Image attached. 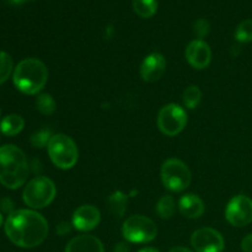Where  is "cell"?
<instances>
[{
  "mask_svg": "<svg viewBox=\"0 0 252 252\" xmlns=\"http://www.w3.org/2000/svg\"><path fill=\"white\" fill-rule=\"evenodd\" d=\"M5 234L14 245L32 249L41 245L48 235V223L43 216L30 209H17L5 221Z\"/></svg>",
  "mask_w": 252,
  "mask_h": 252,
  "instance_id": "6da1fadb",
  "label": "cell"
},
{
  "mask_svg": "<svg viewBox=\"0 0 252 252\" xmlns=\"http://www.w3.org/2000/svg\"><path fill=\"white\" fill-rule=\"evenodd\" d=\"M29 162L24 152L15 145L0 147V184L10 189H17L26 182Z\"/></svg>",
  "mask_w": 252,
  "mask_h": 252,
  "instance_id": "7a4b0ae2",
  "label": "cell"
},
{
  "mask_svg": "<svg viewBox=\"0 0 252 252\" xmlns=\"http://www.w3.org/2000/svg\"><path fill=\"white\" fill-rule=\"evenodd\" d=\"M14 84L26 95H36L48 80V69L37 58H26L20 62L14 70Z\"/></svg>",
  "mask_w": 252,
  "mask_h": 252,
  "instance_id": "3957f363",
  "label": "cell"
},
{
  "mask_svg": "<svg viewBox=\"0 0 252 252\" xmlns=\"http://www.w3.org/2000/svg\"><path fill=\"white\" fill-rule=\"evenodd\" d=\"M47 149L52 162L59 169L69 170L75 166L78 161V147L75 142L65 134H54L49 140Z\"/></svg>",
  "mask_w": 252,
  "mask_h": 252,
  "instance_id": "277c9868",
  "label": "cell"
},
{
  "mask_svg": "<svg viewBox=\"0 0 252 252\" xmlns=\"http://www.w3.org/2000/svg\"><path fill=\"white\" fill-rule=\"evenodd\" d=\"M57 189L51 179L37 176L26 185L22 193L24 202L32 209H41L49 206L56 197Z\"/></svg>",
  "mask_w": 252,
  "mask_h": 252,
  "instance_id": "5b68a950",
  "label": "cell"
},
{
  "mask_svg": "<svg viewBox=\"0 0 252 252\" xmlns=\"http://www.w3.org/2000/svg\"><path fill=\"white\" fill-rule=\"evenodd\" d=\"M123 238L129 243L147 244L158 235V228L152 219L144 216H132L123 223Z\"/></svg>",
  "mask_w": 252,
  "mask_h": 252,
  "instance_id": "8992f818",
  "label": "cell"
},
{
  "mask_svg": "<svg viewBox=\"0 0 252 252\" xmlns=\"http://www.w3.org/2000/svg\"><path fill=\"white\" fill-rule=\"evenodd\" d=\"M191 171L184 161L167 159L161 166V180L164 186L172 192L185 191L191 184Z\"/></svg>",
  "mask_w": 252,
  "mask_h": 252,
  "instance_id": "52a82bcc",
  "label": "cell"
},
{
  "mask_svg": "<svg viewBox=\"0 0 252 252\" xmlns=\"http://www.w3.org/2000/svg\"><path fill=\"white\" fill-rule=\"evenodd\" d=\"M187 123V113L176 103H169L158 115V127L165 135L174 137L181 133Z\"/></svg>",
  "mask_w": 252,
  "mask_h": 252,
  "instance_id": "ba28073f",
  "label": "cell"
},
{
  "mask_svg": "<svg viewBox=\"0 0 252 252\" xmlns=\"http://www.w3.org/2000/svg\"><path fill=\"white\" fill-rule=\"evenodd\" d=\"M225 218L236 228L249 225L252 221V199L244 194L234 197L226 206Z\"/></svg>",
  "mask_w": 252,
  "mask_h": 252,
  "instance_id": "9c48e42d",
  "label": "cell"
},
{
  "mask_svg": "<svg viewBox=\"0 0 252 252\" xmlns=\"http://www.w3.org/2000/svg\"><path fill=\"white\" fill-rule=\"evenodd\" d=\"M191 244L196 252H223L224 238L212 228H201L191 236Z\"/></svg>",
  "mask_w": 252,
  "mask_h": 252,
  "instance_id": "30bf717a",
  "label": "cell"
},
{
  "mask_svg": "<svg viewBox=\"0 0 252 252\" xmlns=\"http://www.w3.org/2000/svg\"><path fill=\"white\" fill-rule=\"evenodd\" d=\"M100 211L95 206L91 204H84L80 206L73 214L74 228L80 231H90L95 229L100 223Z\"/></svg>",
  "mask_w": 252,
  "mask_h": 252,
  "instance_id": "8fae6325",
  "label": "cell"
},
{
  "mask_svg": "<svg viewBox=\"0 0 252 252\" xmlns=\"http://www.w3.org/2000/svg\"><path fill=\"white\" fill-rule=\"evenodd\" d=\"M186 59L189 65L196 69H204L212 61L211 47L202 39H194L187 46Z\"/></svg>",
  "mask_w": 252,
  "mask_h": 252,
  "instance_id": "7c38bea8",
  "label": "cell"
},
{
  "mask_svg": "<svg viewBox=\"0 0 252 252\" xmlns=\"http://www.w3.org/2000/svg\"><path fill=\"white\" fill-rule=\"evenodd\" d=\"M166 69V61L164 56L160 53H152L145 57L140 65V75L147 83H155L159 80L165 73Z\"/></svg>",
  "mask_w": 252,
  "mask_h": 252,
  "instance_id": "4fadbf2b",
  "label": "cell"
},
{
  "mask_svg": "<svg viewBox=\"0 0 252 252\" xmlns=\"http://www.w3.org/2000/svg\"><path fill=\"white\" fill-rule=\"evenodd\" d=\"M65 252H105V249L96 236L79 235L69 241Z\"/></svg>",
  "mask_w": 252,
  "mask_h": 252,
  "instance_id": "5bb4252c",
  "label": "cell"
},
{
  "mask_svg": "<svg viewBox=\"0 0 252 252\" xmlns=\"http://www.w3.org/2000/svg\"><path fill=\"white\" fill-rule=\"evenodd\" d=\"M179 209L186 218L196 219L204 213V203L197 194L187 193L180 199Z\"/></svg>",
  "mask_w": 252,
  "mask_h": 252,
  "instance_id": "9a60e30c",
  "label": "cell"
},
{
  "mask_svg": "<svg viewBox=\"0 0 252 252\" xmlns=\"http://www.w3.org/2000/svg\"><path fill=\"white\" fill-rule=\"evenodd\" d=\"M25 127V121L19 115H9L2 118L0 122V130L7 137H14L19 134Z\"/></svg>",
  "mask_w": 252,
  "mask_h": 252,
  "instance_id": "2e32d148",
  "label": "cell"
},
{
  "mask_svg": "<svg viewBox=\"0 0 252 252\" xmlns=\"http://www.w3.org/2000/svg\"><path fill=\"white\" fill-rule=\"evenodd\" d=\"M108 208H110L111 213L115 217H121L125 216L126 211H127V204H128V197L126 196L123 192L116 191L108 197L107 199Z\"/></svg>",
  "mask_w": 252,
  "mask_h": 252,
  "instance_id": "e0dca14e",
  "label": "cell"
},
{
  "mask_svg": "<svg viewBox=\"0 0 252 252\" xmlns=\"http://www.w3.org/2000/svg\"><path fill=\"white\" fill-rule=\"evenodd\" d=\"M133 9L138 16L149 19L158 10V0H132Z\"/></svg>",
  "mask_w": 252,
  "mask_h": 252,
  "instance_id": "ac0fdd59",
  "label": "cell"
},
{
  "mask_svg": "<svg viewBox=\"0 0 252 252\" xmlns=\"http://www.w3.org/2000/svg\"><path fill=\"white\" fill-rule=\"evenodd\" d=\"M36 106L37 110L42 113V115L51 116L56 112L57 110V103L56 100L52 97V95L49 94H41L38 95L36 100Z\"/></svg>",
  "mask_w": 252,
  "mask_h": 252,
  "instance_id": "d6986e66",
  "label": "cell"
},
{
  "mask_svg": "<svg viewBox=\"0 0 252 252\" xmlns=\"http://www.w3.org/2000/svg\"><path fill=\"white\" fill-rule=\"evenodd\" d=\"M157 212L160 218L169 219L175 213V201L171 196H162L157 204Z\"/></svg>",
  "mask_w": 252,
  "mask_h": 252,
  "instance_id": "ffe728a7",
  "label": "cell"
},
{
  "mask_svg": "<svg viewBox=\"0 0 252 252\" xmlns=\"http://www.w3.org/2000/svg\"><path fill=\"white\" fill-rule=\"evenodd\" d=\"M202 100V93L198 86L191 85L185 90L184 93V103L187 108L193 110L198 107L199 102Z\"/></svg>",
  "mask_w": 252,
  "mask_h": 252,
  "instance_id": "44dd1931",
  "label": "cell"
},
{
  "mask_svg": "<svg viewBox=\"0 0 252 252\" xmlns=\"http://www.w3.org/2000/svg\"><path fill=\"white\" fill-rule=\"evenodd\" d=\"M12 68H14V62H12L11 56L6 52H0V84L10 78Z\"/></svg>",
  "mask_w": 252,
  "mask_h": 252,
  "instance_id": "7402d4cb",
  "label": "cell"
},
{
  "mask_svg": "<svg viewBox=\"0 0 252 252\" xmlns=\"http://www.w3.org/2000/svg\"><path fill=\"white\" fill-rule=\"evenodd\" d=\"M235 38L243 43L252 41V19L244 20L243 22L239 24L235 31Z\"/></svg>",
  "mask_w": 252,
  "mask_h": 252,
  "instance_id": "603a6c76",
  "label": "cell"
},
{
  "mask_svg": "<svg viewBox=\"0 0 252 252\" xmlns=\"http://www.w3.org/2000/svg\"><path fill=\"white\" fill-rule=\"evenodd\" d=\"M53 137L52 135V132L49 129H41L37 133H34L31 137V144L33 145L34 148H43L47 147L51 140V138Z\"/></svg>",
  "mask_w": 252,
  "mask_h": 252,
  "instance_id": "cb8c5ba5",
  "label": "cell"
},
{
  "mask_svg": "<svg viewBox=\"0 0 252 252\" xmlns=\"http://www.w3.org/2000/svg\"><path fill=\"white\" fill-rule=\"evenodd\" d=\"M193 30L196 36L199 39H202L209 33V31H211V25H209V22L206 19H199L194 22Z\"/></svg>",
  "mask_w": 252,
  "mask_h": 252,
  "instance_id": "d4e9b609",
  "label": "cell"
},
{
  "mask_svg": "<svg viewBox=\"0 0 252 252\" xmlns=\"http://www.w3.org/2000/svg\"><path fill=\"white\" fill-rule=\"evenodd\" d=\"M0 208L5 212V213L11 214L14 212V203L10 198H4L0 201Z\"/></svg>",
  "mask_w": 252,
  "mask_h": 252,
  "instance_id": "484cf974",
  "label": "cell"
},
{
  "mask_svg": "<svg viewBox=\"0 0 252 252\" xmlns=\"http://www.w3.org/2000/svg\"><path fill=\"white\" fill-rule=\"evenodd\" d=\"M70 230H71V225L68 223V221H61V223L57 225V233L62 236L70 233Z\"/></svg>",
  "mask_w": 252,
  "mask_h": 252,
  "instance_id": "4316f807",
  "label": "cell"
},
{
  "mask_svg": "<svg viewBox=\"0 0 252 252\" xmlns=\"http://www.w3.org/2000/svg\"><path fill=\"white\" fill-rule=\"evenodd\" d=\"M241 249H243L244 252H252V234H249L248 236L243 239Z\"/></svg>",
  "mask_w": 252,
  "mask_h": 252,
  "instance_id": "83f0119b",
  "label": "cell"
},
{
  "mask_svg": "<svg viewBox=\"0 0 252 252\" xmlns=\"http://www.w3.org/2000/svg\"><path fill=\"white\" fill-rule=\"evenodd\" d=\"M129 246L126 243H118L113 249V252H129Z\"/></svg>",
  "mask_w": 252,
  "mask_h": 252,
  "instance_id": "f1b7e54d",
  "label": "cell"
},
{
  "mask_svg": "<svg viewBox=\"0 0 252 252\" xmlns=\"http://www.w3.org/2000/svg\"><path fill=\"white\" fill-rule=\"evenodd\" d=\"M169 252H193L187 248H182V246H176V248H172Z\"/></svg>",
  "mask_w": 252,
  "mask_h": 252,
  "instance_id": "f546056e",
  "label": "cell"
},
{
  "mask_svg": "<svg viewBox=\"0 0 252 252\" xmlns=\"http://www.w3.org/2000/svg\"><path fill=\"white\" fill-rule=\"evenodd\" d=\"M6 1L11 5H21L24 4V2L30 1V0H6Z\"/></svg>",
  "mask_w": 252,
  "mask_h": 252,
  "instance_id": "4dcf8cb0",
  "label": "cell"
},
{
  "mask_svg": "<svg viewBox=\"0 0 252 252\" xmlns=\"http://www.w3.org/2000/svg\"><path fill=\"white\" fill-rule=\"evenodd\" d=\"M138 252H160L159 250H157V249H153V248H145V249H142L140 251Z\"/></svg>",
  "mask_w": 252,
  "mask_h": 252,
  "instance_id": "1f68e13d",
  "label": "cell"
},
{
  "mask_svg": "<svg viewBox=\"0 0 252 252\" xmlns=\"http://www.w3.org/2000/svg\"><path fill=\"white\" fill-rule=\"evenodd\" d=\"M2 225V216H1V213H0V226Z\"/></svg>",
  "mask_w": 252,
  "mask_h": 252,
  "instance_id": "d6a6232c",
  "label": "cell"
},
{
  "mask_svg": "<svg viewBox=\"0 0 252 252\" xmlns=\"http://www.w3.org/2000/svg\"><path fill=\"white\" fill-rule=\"evenodd\" d=\"M0 113H1V111H0Z\"/></svg>",
  "mask_w": 252,
  "mask_h": 252,
  "instance_id": "836d02e7",
  "label": "cell"
}]
</instances>
